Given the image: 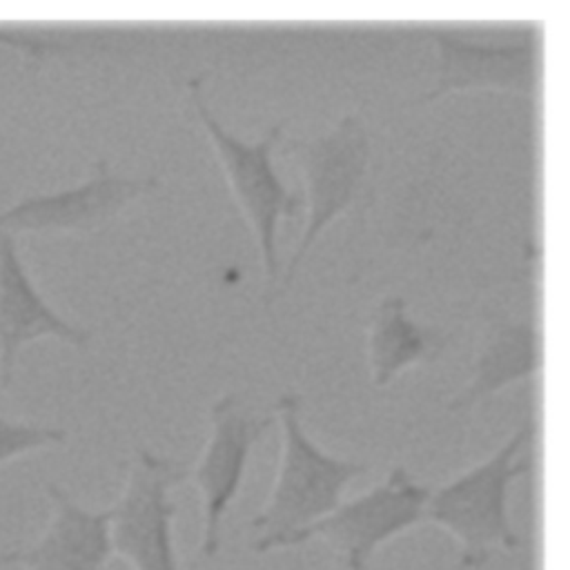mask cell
Here are the masks:
<instances>
[{
  "mask_svg": "<svg viewBox=\"0 0 570 570\" xmlns=\"http://www.w3.org/2000/svg\"><path fill=\"white\" fill-rule=\"evenodd\" d=\"M278 151L298 167L305 183V227L274 289V303L292 287L309 249L341 216L363 218L376 203L374 138L365 118L350 109L327 131L287 138Z\"/></svg>",
  "mask_w": 570,
  "mask_h": 570,
  "instance_id": "cell-1",
  "label": "cell"
},
{
  "mask_svg": "<svg viewBox=\"0 0 570 570\" xmlns=\"http://www.w3.org/2000/svg\"><path fill=\"white\" fill-rule=\"evenodd\" d=\"M532 414L483 461L465 468L430 492L425 521L443 528L459 543L461 570L483 568L494 552H514L523 546L508 514L510 485L532 472L530 456H519L534 436Z\"/></svg>",
  "mask_w": 570,
  "mask_h": 570,
  "instance_id": "cell-2",
  "label": "cell"
},
{
  "mask_svg": "<svg viewBox=\"0 0 570 570\" xmlns=\"http://www.w3.org/2000/svg\"><path fill=\"white\" fill-rule=\"evenodd\" d=\"M272 410L283 428V450L274 488L265 505L247 521V528L258 532L252 541L256 554L281 550L292 534L330 514L343 501L352 479L370 472L365 461L334 456L307 436L298 392L278 394Z\"/></svg>",
  "mask_w": 570,
  "mask_h": 570,
  "instance_id": "cell-3",
  "label": "cell"
},
{
  "mask_svg": "<svg viewBox=\"0 0 570 570\" xmlns=\"http://www.w3.org/2000/svg\"><path fill=\"white\" fill-rule=\"evenodd\" d=\"M205 80L207 73L189 76L185 80L189 105L207 131L212 147L223 165L227 176V185L240 205L247 225L254 232L261 265H263V307L269 309L274 305V289L281 278V261L276 249V232L283 218H298L305 207L303 194L289 189L274 165V149L283 140V120L269 125L258 140L247 142L238 136L229 134L205 98Z\"/></svg>",
  "mask_w": 570,
  "mask_h": 570,
  "instance_id": "cell-4",
  "label": "cell"
},
{
  "mask_svg": "<svg viewBox=\"0 0 570 570\" xmlns=\"http://www.w3.org/2000/svg\"><path fill=\"white\" fill-rule=\"evenodd\" d=\"M185 461L136 448L125 488L114 505L111 548L134 570H180L174 543L178 503L171 490L189 479Z\"/></svg>",
  "mask_w": 570,
  "mask_h": 570,
  "instance_id": "cell-5",
  "label": "cell"
},
{
  "mask_svg": "<svg viewBox=\"0 0 570 570\" xmlns=\"http://www.w3.org/2000/svg\"><path fill=\"white\" fill-rule=\"evenodd\" d=\"M430 492L432 488L419 483L403 463H396L374 488L341 501L330 514L292 534L283 548L321 539L343 559L345 570H367L383 543L425 521Z\"/></svg>",
  "mask_w": 570,
  "mask_h": 570,
  "instance_id": "cell-6",
  "label": "cell"
},
{
  "mask_svg": "<svg viewBox=\"0 0 570 570\" xmlns=\"http://www.w3.org/2000/svg\"><path fill=\"white\" fill-rule=\"evenodd\" d=\"M160 187L156 176L118 174L107 158H94L87 176L47 194L18 198L0 209V229L18 234L91 236L109 227L131 203Z\"/></svg>",
  "mask_w": 570,
  "mask_h": 570,
  "instance_id": "cell-7",
  "label": "cell"
},
{
  "mask_svg": "<svg viewBox=\"0 0 570 570\" xmlns=\"http://www.w3.org/2000/svg\"><path fill=\"white\" fill-rule=\"evenodd\" d=\"M434 42V82L412 107L436 102L459 91H508L534 98L541 89V31L528 24L521 36L505 42H481L441 24L428 27Z\"/></svg>",
  "mask_w": 570,
  "mask_h": 570,
  "instance_id": "cell-8",
  "label": "cell"
},
{
  "mask_svg": "<svg viewBox=\"0 0 570 570\" xmlns=\"http://www.w3.org/2000/svg\"><path fill=\"white\" fill-rule=\"evenodd\" d=\"M276 414H256L243 405L234 392H225L209 405V439L200 459L189 472V479L203 499V534L200 554L214 559L220 550V525L236 499L252 448L274 425Z\"/></svg>",
  "mask_w": 570,
  "mask_h": 570,
  "instance_id": "cell-9",
  "label": "cell"
},
{
  "mask_svg": "<svg viewBox=\"0 0 570 570\" xmlns=\"http://www.w3.org/2000/svg\"><path fill=\"white\" fill-rule=\"evenodd\" d=\"M45 336L85 350L91 332L67 321L42 296L20 256L16 236L0 229V392L13 383L18 352Z\"/></svg>",
  "mask_w": 570,
  "mask_h": 570,
  "instance_id": "cell-10",
  "label": "cell"
},
{
  "mask_svg": "<svg viewBox=\"0 0 570 570\" xmlns=\"http://www.w3.org/2000/svg\"><path fill=\"white\" fill-rule=\"evenodd\" d=\"M481 332L468 383L445 403L465 412L503 387L530 379L543 365V334L532 318H517L503 307H481Z\"/></svg>",
  "mask_w": 570,
  "mask_h": 570,
  "instance_id": "cell-11",
  "label": "cell"
},
{
  "mask_svg": "<svg viewBox=\"0 0 570 570\" xmlns=\"http://www.w3.org/2000/svg\"><path fill=\"white\" fill-rule=\"evenodd\" d=\"M42 490L53 503L47 530L29 548L0 552V563L27 570H102L114 554L109 508L89 510L53 481Z\"/></svg>",
  "mask_w": 570,
  "mask_h": 570,
  "instance_id": "cell-12",
  "label": "cell"
},
{
  "mask_svg": "<svg viewBox=\"0 0 570 570\" xmlns=\"http://www.w3.org/2000/svg\"><path fill=\"white\" fill-rule=\"evenodd\" d=\"M452 345V334L407 314L401 294H385L367 318V363L374 387L390 385L403 370L434 363Z\"/></svg>",
  "mask_w": 570,
  "mask_h": 570,
  "instance_id": "cell-13",
  "label": "cell"
},
{
  "mask_svg": "<svg viewBox=\"0 0 570 570\" xmlns=\"http://www.w3.org/2000/svg\"><path fill=\"white\" fill-rule=\"evenodd\" d=\"M65 441H67L65 428L13 421L7 416H0V465L20 454L49 448V445H60Z\"/></svg>",
  "mask_w": 570,
  "mask_h": 570,
  "instance_id": "cell-14",
  "label": "cell"
}]
</instances>
